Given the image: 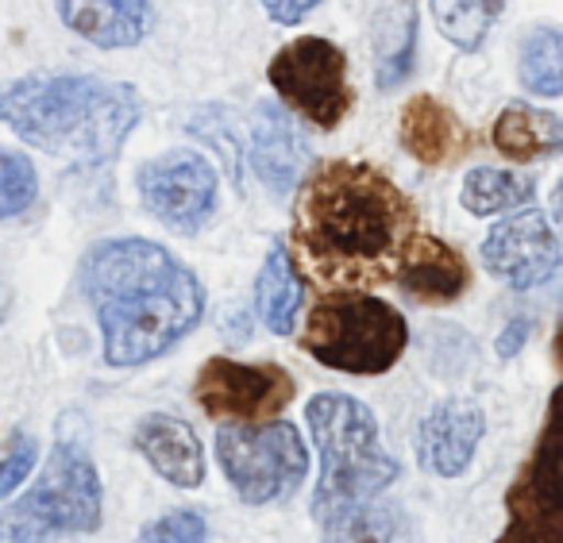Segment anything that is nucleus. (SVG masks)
I'll return each instance as SVG.
<instances>
[{
  "instance_id": "29",
  "label": "nucleus",
  "mask_w": 563,
  "mask_h": 543,
  "mask_svg": "<svg viewBox=\"0 0 563 543\" xmlns=\"http://www.w3.org/2000/svg\"><path fill=\"white\" fill-rule=\"evenodd\" d=\"M212 120H217V128H209V124H205V120L189 117V132L201 135L205 143H212V147L220 151V158H224L228 174H232V186H235V189H243V186H240V143H235L232 128L224 124L228 112L220 109V104H212Z\"/></svg>"
},
{
  "instance_id": "14",
  "label": "nucleus",
  "mask_w": 563,
  "mask_h": 543,
  "mask_svg": "<svg viewBox=\"0 0 563 543\" xmlns=\"http://www.w3.org/2000/svg\"><path fill=\"white\" fill-rule=\"evenodd\" d=\"M251 170L274 197L290 193L309 170L306 135L274 101L255 104V117H251Z\"/></svg>"
},
{
  "instance_id": "20",
  "label": "nucleus",
  "mask_w": 563,
  "mask_h": 543,
  "mask_svg": "<svg viewBox=\"0 0 563 543\" xmlns=\"http://www.w3.org/2000/svg\"><path fill=\"white\" fill-rule=\"evenodd\" d=\"M490 143L509 163H540L560 155L563 147V120L555 112L532 109V104H506L490 128Z\"/></svg>"
},
{
  "instance_id": "28",
  "label": "nucleus",
  "mask_w": 563,
  "mask_h": 543,
  "mask_svg": "<svg viewBox=\"0 0 563 543\" xmlns=\"http://www.w3.org/2000/svg\"><path fill=\"white\" fill-rule=\"evenodd\" d=\"M35 463H40V443H35L27 432H16L12 435L9 455L0 458V501H4L9 494H16L20 481L35 470Z\"/></svg>"
},
{
  "instance_id": "22",
  "label": "nucleus",
  "mask_w": 563,
  "mask_h": 543,
  "mask_svg": "<svg viewBox=\"0 0 563 543\" xmlns=\"http://www.w3.org/2000/svg\"><path fill=\"white\" fill-rule=\"evenodd\" d=\"M417 55V4L398 0L394 9L383 12L375 27V81L378 89H398L413 70Z\"/></svg>"
},
{
  "instance_id": "3",
  "label": "nucleus",
  "mask_w": 563,
  "mask_h": 543,
  "mask_svg": "<svg viewBox=\"0 0 563 543\" xmlns=\"http://www.w3.org/2000/svg\"><path fill=\"white\" fill-rule=\"evenodd\" d=\"M140 120V89L101 74H24L0 86V124L70 166H109Z\"/></svg>"
},
{
  "instance_id": "19",
  "label": "nucleus",
  "mask_w": 563,
  "mask_h": 543,
  "mask_svg": "<svg viewBox=\"0 0 563 543\" xmlns=\"http://www.w3.org/2000/svg\"><path fill=\"white\" fill-rule=\"evenodd\" d=\"M321 543H417V528L398 501L383 494L317 517Z\"/></svg>"
},
{
  "instance_id": "18",
  "label": "nucleus",
  "mask_w": 563,
  "mask_h": 543,
  "mask_svg": "<svg viewBox=\"0 0 563 543\" xmlns=\"http://www.w3.org/2000/svg\"><path fill=\"white\" fill-rule=\"evenodd\" d=\"M398 140L421 166H448L463 155L471 135L444 101H437L432 93H417L401 104Z\"/></svg>"
},
{
  "instance_id": "7",
  "label": "nucleus",
  "mask_w": 563,
  "mask_h": 543,
  "mask_svg": "<svg viewBox=\"0 0 563 543\" xmlns=\"http://www.w3.org/2000/svg\"><path fill=\"white\" fill-rule=\"evenodd\" d=\"M217 463L243 505H271L301 489L309 474V451L290 420L220 424Z\"/></svg>"
},
{
  "instance_id": "10",
  "label": "nucleus",
  "mask_w": 563,
  "mask_h": 543,
  "mask_svg": "<svg viewBox=\"0 0 563 543\" xmlns=\"http://www.w3.org/2000/svg\"><path fill=\"white\" fill-rule=\"evenodd\" d=\"M294 378L278 363H235V358H209L197 370L194 401L205 417L224 424H263L286 412L294 401Z\"/></svg>"
},
{
  "instance_id": "5",
  "label": "nucleus",
  "mask_w": 563,
  "mask_h": 543,
  "mask_svg": "<svg viewBox=\"0 0 563 543\" xmlns=\"http://www.w3.org/2000/svg\"><path fill=\"white\" fill-rule=\"evenodd\" d=\"M104 486L81 440H58L35 486L0 512V543H55L101 528Z\"/></svg>"
},
{
  "instance_id": "32",
  "label": "nucleus",
  "mask_w": 563,
  "mask_h": 543,
  "mask_svg": "<svg viewBox=\"0 0 563 543\" xmlns=\"http://www.w3.org/2000/svg\"><path fill=\"white\" fill-rule=\"evenodd\" d=\"M9 304H12V289H9V281H4V274H0V324L9 320Z\"/></svg>"
},
{
  "instance_id": "15",
  "label": "nucleus",
  "mask_w": 563,
  "mask_h": 543,
  "mask_svg": "<svg viewBox=\"0 0 563 543\" xmlns=\"http://www.w3.org/2000/svg\"><path fill=\"white\" fill-rule=\"evenodd\" d=\"M55 12L63 27L101 51L140 47L155 27L151 0H55Z\"/></svg>"
},
{
  "instance_id": "23",
  "label": "nucleus",
  "mask_w": 563,
  "mask_h": 543,
  "mask_svg": "<svg viewBox=\"0 0 563 543\" xmlns=\"http://www.w3.org/2000/svg\"><path fill=\"white\" fill-rule=\"evenodd\" d=\"M537 197V181L525 174L501 170V166H475L463 178V209L471 217H498V212H514Z\"/></svg>"
},
{
  "instance_id": "12",
  "label": "nucleus",
  "mask_w": 563,
  "mask_h": 543,
  "mask_svg": "<svg viewBox=\"0 0 563 543\" xmlns=\"http://www.w3.org/2000/svg\"><path fill=\"white\" fill-rule=\"evenodd\" d=\"M483 266L498 281H506L517 293L540 289L560 274V240L544 212L521 209L517 217H506L486 232L483 240Z\"/></svg>"
},
{
  "instance_id": "17",
  "label": "nucleus",
  "mask_w": 563,
  "mask_h": 543,
  "mask_svg": "<svg viewBox=\"0 0 563 543\" xmlns=\"http://www.w3.org/2000/svg\"><path fill=\"white\" fill-rule=\"evenodd\" d=\"M135 451L151 463L158 478L178 489H197L205 481V447L197 432L170 412H147L135 424Z\"/></svg>"
},
{
  "instance_id": "4",
  "label": "nucleus",
  "mask_w": 563,
  "mask_h": 543,
  "mask_svg": "<svg viewBox=\"0 0 563 543\" xmlns=\"http://www.w3.org/2000/svg\"><path fill=\"white\" fill-rule=\"evenodd\" d=\"M306 424L317 440V451H321L317 494L309 505L313 520L332 509L386 494L398 481V458L383 447L378 417L360 397L324 389L306 405Z\"/></svg>"
},
{
  "instance_id": "1",
  "label": "nucleus",
  "mask_w": 563,
  "mask_h": 543,
  "mask_svg": "<svg viewBox=\"0 0 563 543\" xmlns=\"http://www.w3.org/2000/svg\"><path fill=\"white\" fill-rule=\"evenodd\" d=\"M298 186L294 247L309 278L324 289L394 281L417 235V209L390 174L355 158H329Z\"/></svg>"
},
{
  "instance_id": "27",
  "label": "nucleus",
  "mask_w": 563,
  "mask_h": 543,
  "mask_svg": "<svg viewBox=\"0 0 563 543\" xmlns=\"http://www.w3.org/2000/svg\"><path fill=\"white\" fill-rule=\"evenodd\" d=\"M209 540V520L197 509H170L163 517L147 520L135 535V543H205Z\"/></svg>"
},
{
  "instance_id": "21",
  "label": "nucleus",
  "mask_w": 563,
  "mask_h": 543,
  "mask_svg": "<svg viewBox=\"0 0 563 543\" xmlns=\"http://www.w3.org/2000/svg\"><path fill=\"white\" fill-rule=\"evenodd\" d=\"M301 301H306V281L298 274V263L282 243H274L263 258V270L255 278V312L266 332L290 335L298 324Z\"/></svg>"
},
{
  "instance_id": "31",
  "label": "nucleus",
  "mask_w": 563,
  "mask_h": 543,
  "mask_svg": "<svg viewBox=\"0 0 563 543\" xmlns=\"http://www.w3.org/2000/svg\"><path fill=\"white\" fill-rule=\"evenodd\" d=\"M532 340V324L529 320H509L506 328H501V335H498V343H494V351H498V358H517L525 351V343Z\"/></svg>"
},
{
  "instance_id": "25",
  "label": "nucleus",
  "mask_w": 563,
  "mask_h": 543,
  "mask_svg": "<svg viewBox=\"0 0 563 543\" xmlns=\"http://www.w3.org/2000/svg\"><path fill=\"white\" fill-rule=\"evenodd\" d=\"M517 78L537 97L563 93V35L555 27H537L525 35L517 51Z\"/></svg>"
},
{
  "instance_id": "13",
  "label": "nucleus",
  "mask_w": 563,
  "mask_h": 543,
  "mask_svg": "<svg viewBox=\"0 0 563 543\" xmlns=\"http://www.w3.org/2000/svg\"><path fill=\"white\" fill-rule=\"evenodd\" d=\"M486 435V412L471 397H444L417 428V463L437 478H463Z\"/></svg>"
},
{
  "instance_id": "16",
  "label": "nucleus",
  "mask_w": 563,
  "mask_h": 543,
  "mask_svg": "<svg viewBox=\"0 0 563 543\" xmlns=\"http://www.w3.org/2000/svg\"><path fill=\"white\" fill-rule=\"evenodd\" d=\"M398 286L406 297L421 304H452L467 293L471 286V266L460 247L432 235H413L406 258L398 266Z\"/></svg>"
},
{
  "instance_id": "26",
  "label": "nucleus",
  "mask_w": 563,
  "mask_h": 543,
  "mask_svg": "<svg viewBox=\"0 0 563 543\" xmlns=\"http://www.w3.org/2000/svg\"><path fill=\"white\" fill-rule=\"evenodd\" d=\"M35 201H40V170L32 155L0 151V224L24 217Z\"/></svg>"
},
{
  "instance_id": "11",
  "label": "nucleus",
  "mask_w": 563,
  "mask_h": 543,
  "mask_svg": "<svg viewBox=\"0 0 563 543\" xmlns=\"http://www.w3.org/2000/svg\"><path fill=\"white\" fill-rule=\"evenodd\" d=\"M509 524L494 543H563V481H560V443L552 420L532 447L529 463L506 494Z\"/></svg>"
},
{
  "instance_id": "9",
  "label": "nucleus",
  "mask_w": 563,
  "mask_h": 543,
  "mask_svg": "<svg viewBox=\"0 0 563 543\" xmlns=\"http://www.w3.org/2000/svg\"><path fill=\"white\" fill-rule=\"evenodd\" d=\"M140 201L166 232L197 235L212 220L220 201V178L197 151H166L135 170Z\"/></svg>"
},
{
  "instance_id": "8",
  "label": "nucleus",
  "mask_w": 563,
  "mask_h": 543,
  "mask_svg": "<svg viewBox=\"0 0 563 543\" xmlns=\"http://www.w3.org/2000/svg\"><path fill=\"white\" fill-rule=\"evenodd\" d=\"M266 81L301 120L321 132H336L355 104L347 55L324 35H298L274 51Z\"/></svg>"
},
{
  "instance_id": "30",
  "label": "nucleus",
  "mask_w": 563,
  "mask_h": 543,
  "mask_svg": "<svg viewBox=\"0 0 563 543\" xmlns=\"http://www.w3.org/2000/svg\"><path fill=\"white\" fill-rule=\"evenodd\" d=\"M317 4H324V0H263L266 16H271L274 24H282V27H298L301 20L317 9Z\"/></svg>"
},
{
  "instance_id": "2",
  "label": "nucleus",
  "mask_w": 563,
  "mask_h": 543,
  "mask_svg": "<svg viewBox=\"0 0 563 543\" xmlns=\"http://www.w3.org/2000/svg\"><path fill=\"white\" fill-rule=\"evenodd\" d=\"M78 293L101 328L112 370L155 363L205 317V286L174 251L143 235L101 240L78 263Z\"/></svg>"
},
{
  "instance_id": "24",
  "label": "nucleus",
  "mask_w": 563,
  "mask_h": 543,
  "mask_svg": "<svg viewBox=\"0 0 563 543\" xmlns=\"http://www.w3.org/2000/svg\"><path fill=\"white\" fill-rule=\"evenodd\" d=\"M429 9L440 35L463 55H475L483 51L490 27L498 24L506 0H429Z\"/></svg>"
},
{
  "instance_id": "6",
  "label": "nucleus",
  "mask_w": 563,
  "mask_h": 543,
  "mask_svg": "<svg viewBox=\"0 0 563 543\" xmlns=\"http://www.w3.org/2000/svg\"><path fill=\"white\" fill-rule=\"evenodd\" d=\"M409 347V324L390 301L344 289L309 309L301 351L352 378H375L398 366Z\"/></svg>"
}]
</instances>
